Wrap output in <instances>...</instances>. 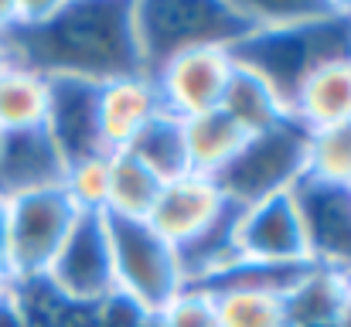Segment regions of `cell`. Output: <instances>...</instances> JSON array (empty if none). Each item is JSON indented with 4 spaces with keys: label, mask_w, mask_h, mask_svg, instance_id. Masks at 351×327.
Here are the masks:
<instances>
[{
    "label": "cell",
    "mask_w": 351,
    "mask_h": 327,
    "mask_svg": "<svg viewBox=\"0 0 351 327\" xmlns=\"http://www.w3.org/2000/svg\"><path fill=\"white\" fill-rule=\"evenodd\" d=\"M3 41L10 62L41 75H69L99 86L147 72L133 27V3L119 0H58L48 21L17 27Z\"/></svg>",
    "instance_id": "6da1fadb"
},
{
    "label": "cell",
    "mask_w": 351,
    "mask_h": 327,
    "mask_svg": "<svg viewBox=\"0 0 351 327\" xmlns=\"http://www.w3.org/2000/svg\"><path fill=\"white\" fill-rule=\"evenodd\" d=\"M133 27L147 75H154L171 55L198 45L235 48L252 34V24L232 0H147L133 3Z\"/></svg>",
    "instance_id": "7a4b0ae2"
},
{
    "label": "cell",
    "mask_w": 351,
    "mask_h": 327,
    "mask_svg": "<svg viewBox=\"0 0 351 327\" xmlns=\"http://www.w3.org/2000/svg\"><path fill=\"white\" fill-rule=\"evenodd\" d=\"M106 232L113 249L117 293L136 304L143 314H160L188 287L181 252L147 221L106 215Z\"/></svg>",
    "instance_id": "3957f363"
},
{
    "label": "cell",
    "mask_w": 351,
    "mask_h": 327,
    "mask_svg": "<svg viewBox=\"0 0 351 327\" xmlns=\"http://www.w3.org/2000/svg\"><path fill=\"white\" fill-rule=\"evenodd\" d=\"M75 205L58 188L7 198V280L34 283L48 273L65 235L75 225Z\"/></svg>",
    "instance_id": "277c9868"
},
{
    "label": "cell",
    "mask_w": 351,
    "mask_h": 327,
    "mask_svg": "<svg viewBox=\"0 0 351 327\" xmlns=\"http://www.w3.org/2000/svg\"><path fill=\"white\" fill-rule=\"evenodd\" d=\"M232 245L242 266L256 269H307L314 266L311 239L293 188L259 198L232 215Z\"/></svg>",
    "instance_id": "5b68a950"
},
{
    "label": "cell",
    "mask_w": 351,
    "mask_h": 327,
    "mask_svg": "<svg viewBox=\"0 0 351 327\" xmlns=\"http://www.w3.org/2000/svg\"><path fill=\"white\" fill-rule=\"evenodd\" d=\"M304 150H307V130L290 119L273 133L245 140L239 157L219 174V188L235 208L287 191L304 178Z\"/></svg>",
    "instance_id": "8992f818"
},
{
    "label": "cell",
    "mask_w": 351,
    "mask_h": 327,
    "mask_svg": "<svg viewBox=\"0 0 351 327\" xmlns=\"http://www.w3.org/2000/svg\"><path fill=\"white\" fill-rule=\"evenodd\" d=\"M41 280L69 307H99L110 297H117V273H113L106 215L75 218L72 232L65 235L58 256L51 259V266Z\"/></svg>",
    "instance_id": "52a82bcc"
},
{
    "label": "cell",
    "mask_w": 351,
    "mask_h": 327,
    "mask_svg": "<svg viewBox=\"0 0 351 327\" xmlns=\"http://www.w3.org/2000/svg\"><path fill=\"white\" fill-rule=\"evenodd\" d=\"M232 65L235 55L229 45H198V48H184L171 55L154 72L164 109L178 119L215 112L222 106Z\"/></svg>",
    "instance_id": "ba28073f"
},
{
    "label": "cell",
    "mask_w": 351,
    "mask_h": 327,
    "mask_svg": "<svg viewBox=\"0 0 351 327\" xmlns=\"http://www.w3.org/2000/svg\"><path fill=\"white\" fill-rule=\"evenodd\" d=\"M232 212L235 205L226 198L219 181L184 174L160 188V198L147 218V225L181 252V249L195 245L198 239H205L208 232H215Z\"/></svg>",
    "instance_id": "9c48e42d"
},
{
    "label": "cell",
    "mask_w": 351,
    "mask_h": 327,
    "mask_svg": "<svg viewBox=\"0 0 351 327\" xmlns=\"http://www.w3.org/2000/svg\"><path fill=\"white\" fill-rule=\"evenodd\" d=\"M245 269L249 276L232 269L212 283H202L215 297L219 327H293L287 290L297 280H276V276H297L304 269H256V266Z\"/></svg>",
    "instance_id": "30bf717a"
},
{
    "label": "cell",
    "mask_w": 351,
    "mask_h": 327,
    "mask_svg": "<svg viewBox=\"0 0 351 327\" xmlns=\"http://www.w3.org/2000/svg\"><path fill=\"white\" fill-rule=\"evenodd\" d=\"M314 266L351 273V191L300 178L293 184Z\"/></svg>",
    "instance_id": "8fae6325"
},
{
    "label": "cell",
    "mask_w": 351,
    "mask_h": 327,
    "mask_svg": "<svg viewBox=\"0 0 351 327\" xmlns=\"http://www.w3.org/2000/svg\"><path fill=\"white\" fill-rule=\"evenodd\" d=\"M164 109L154 75H119L110 82H99L96 89V126L99 143L106 154H119L130 147V140Z\"/></svg>",
    "instance_id": "7c38bea8"
},
{
    "label": "cell",
    "mask_w": 351,
    "mask_h": 327,
    "mask_svg": "<svg viewBox=\"0 0 351 327\" xmlns=\"http://www.w3.org/2000/svg\"><path fill=\"white\" fill-rule=\"evenodd\" d=\"M65 157L51 140L48 126L0 133V195H27L41 188H58L65 178Z\"/></svg>",
    "instance_id": "4fadbf2b"
},
{
    "label": "cell",
    "mask_w": 351,
    "mask_h": 327,
    "mask_svg": "<svg viewBox=\"0 0 351 327\" xmlns=\"http://www.w3.org/2000/svg\"><path fill=\"white\" fill-rule=\"evenodd\" d=\"M51 82V109H48V133L58 143L65 164L106 154L99 143L96 126V82L69 79V75H48Z\"/></svg>",
    "instance_id": "5bb4252c"
},
{
    "label": "cell",
    "mask_w": 351,
    "mask_h": 327,
    "mask_svg": "<svg viewBox=\"0 0 351 327\" xmlns=\"http://www.w3.org/2000/svg\"><path fill=\"white\" fill-rule=\"evenodd\" d=\"M290 119L321 130L351 119V55L314 62L290 93Z\"/></svg>",
    "instance_id": "9a60e30c"
},
{
    "label": "cell",
    "mask_w": 351,
    "mask_h": 327,
    "mask_svg": "<svg viewBox=\"0 0 351 327\" xmlns=\"http://www.w3.org/2000/svg\"><path fill=\"white\" fill-rule=\"evenodd\" d=\"M222 112L232 119L235 126L252 140L263 133L280 130L283 123H290V106L283 99V93L252 65L235 58L226 96H222Z\"/></svg>",
    "instance_id": "2e32d148"
},
{
    "label": "cell",
    "mask_w": 351,
    "mask_h": 327,
    "mask_svg": "<svg viewBox=\"0 0 351 327\" xmlns=\"http://www.w3.org/2000/svg\"><path fill=\"white\" fill-rule=\"evenodd\" d=\"M287 307H290L293 327H324L348 321V273H338L328 266L304 269L297 283L287 290Z\"/></svg>",
    "instance_id": "e0dca14e"
},
{
    "label": "cell",
    "mask_w": 351,
    "mask_h": 327,
    "mask_svg": "<svg viewBox=\"0 0 351 327\" xmlns=\"http://www.w3.org/2000/svg\"><path fill=\"white\" fill-rule=\"evenodd\" d=\"M181 130H184V150H188L191 174L212 178V181H219V174L239 157V150L249 140L222 109L188 116L181 119Z\"/></svg>",
    "instance_id": "ac0fdd59"
},
{
    "label": "cell",
    "mask_w": 351,
    "mask_h": 327,
    "mask_svg": "<svg viewBox=\"0 0 351 327\" xmlns=\"http://www.w3.org/2000/svg\"><path fill=\"white\" fill-rule=\"evenodd\" d=\"M51 82L48 75L10 62L0 72V133L41 130L48 126Z\"/></svg>",
    "instance_id": "d6986e66"
},
{
    "label": "cell",
    "mask_w": 351,
    "mask_h": 327,
    "mask_svg": "<svg viewBox=\"0 0 351 327\" xmlns=\"http://www.w3.org/2000/svg\"><path fill=\"white\" fill-rule=\"evenodd\" d=\"M126 154L133 160H140L157 181L171 184L184 174H191L188 167V150H184V130L181 119L171 116L167 109H160L126 147Z\"/></svg>",
    "instance_id": "ffe728a7"
},
{
    "label": "cell",
    "mask_w": 351,
    "mask_h": 327,
    "mask_svg": "<svg viewBox=\"0 0 351 327\" xmlns=\"http://www.w3.org/2000/svg\"><path fill=\"white\" fill-rule=\"evenodd\" d=\"M164 181H157L140 160H133L126 150L110 154V202L106 215L147 221L157 198H160Z\"/></svg>",
    "instance_id": "44dd1931"
},
{
    "label": "cell",
    "mask_w": 351,
    "mask_h": 327,
    "mask_svg": "<svg viewBox=\"0 0 351 327\" xmlns=\"http://www.w3.org/2000/svg\"><path fill=\"white\" fill-rule=\"evenodd\" d=\"M304 178L351 191V119L321 126V130H307Z\"/></svg>",
    "instance_id": "7402d4cb"
},
{
    "label": "cell",
    "mask_w": 351,
    "mask_h": 327,
    "mask_svg": "<svg viewBox=\"0 0 351 327\" xmlns=\"http://www.w3.org/2000/svg\"><path fill=\"white\" fill-rule=\"evenodd\" d=\"M62 191L75 205L79 215H106L110 202V154H93L72 160L62 178Z\"/></svg>",
    "instance_id": "603a6c76"
},
{
    "label": "cell",
    "mask_w": 351,
    "mask_h": 327,
    "mask_svg": "<svg viewBox=\"0 0 351 327\" xmlns=\"http://www.w3.org/2000/svg\"><path fill=\"white\" fill-rule=\"evenodd\" d=\"M157 317L164 327H219L215 297L205 287H184Z\"/></svg>",
    "instance_id": "cb8c5ba5"
},
{
    "label": "cell",
    "mask_w": 351,
    "mask_h": 327,
    "mask_svg": "<svg viewBox=\"0 0 351 327\" xmlns=\"http://www.w3.org/2000/svg\"><path fill=\"white\" fill-rule=\"evenodd\" d=\"M17 31V0H0V38Z\"/></svg>",
    "instance_id": "d4e9b609"
},
{
    "label": "cell",
    "mask_w": 351,
    "mask_h": 327,
    "mask_svg": "<svg viewBox=\"0 0 351 327\" xmlns=\"http://www.w3.org/2000/svg\"><path fill=\"white\" fill-rule=\"evenodd\" d=\"M0 280H7V198L0 195Z\"/></svg>",
    "instance_id": "484cf974"
},
{
    "label": "cell",
    "mask_w": 351,
    "mask_h": 327,
    "mask_svg": "<svg viewBox=\"0 0 351 327\" xmlns=\"http://www.w3.org/2000/svg\"><path fill=\"white\" fill-rule=\"evenodd\" d=\"M7 65H10V48H7V41L0 38V72H3Z\"/></svg>",
    "instance_id": "4316f807"
},
{
    "label": "cell",
    "mask_w": 351,
    "mask_h": 327,
    "mask_svg": "<svg viewBox=\"0 0 351 327\" xmlns=\"http://www.w3.org/2000/svg\"><path fill=\"white\" fill-rule=\"evenodd\" d=\"M140 327H164L160 324V317H157V314H147V317H143V324Z\"/></svg>",
    "instance_id": "83f0119b"
},
{
    "label": "cell",
    "mask_w": 351,
    "mask_h": 327,
    "mask_svg": "<svg viewBox=\"0 0 351 327\" xmlns=\"http://www.w3.org/2000/svg\"><path fill=\"white\" fill-rule=\"evenodd\" d=\"M7 283H10V280H0V293H3V290H7Z\"/></svg>",
    "instance_id": "f1b7e54d"
},
{
    "label": "cell",
    "mask_w": 351,
    "mask_h": 327,
    "mask_svg": "<svg viewBox=\"0 0 351 327\" xmlns=\"http://www.w3.org/2000/svg\"><path fill=\"white\" fill-rule=\"evenodd\" d=\"M348 297H351V273H348Z\"/></svg>",
    "instance_id": "f546056e"
}]
</instances>
